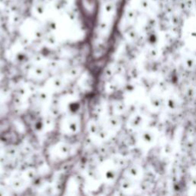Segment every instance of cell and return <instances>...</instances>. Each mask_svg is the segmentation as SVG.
<instances>
[{
    "instance_id": "cell-1",
    "label": "cell",
    "mask_w": 196,
    "mask_h": 196,
    "mask_svg": "<svg viewBox=\"0 0 196 196\" xmlns=\"http://www.w3.org/2000/svg\"><path fill=\"white\" fill-rule=\"evenodd\" d=\"M77 5L81 15L86 18L95 17L99 10V0H77Z\"/></svg>"
}]
</instances>
